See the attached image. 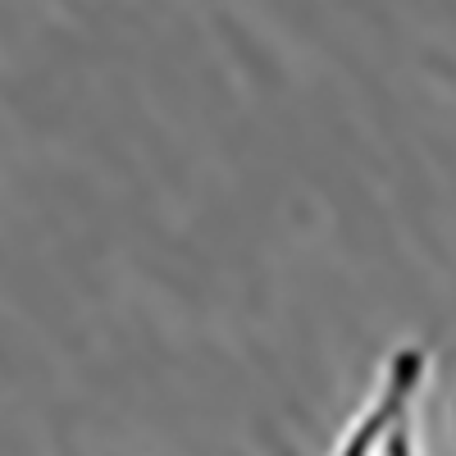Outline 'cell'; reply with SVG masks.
Returning <instances> with one entry per match:
<instances>
[{"label": "cell", "instance_id": "6da1fadb", "mask_svg": "<svg viewBox=\"0 0 456 456\" xmlns=\"http://www.w3.org/2000/svg\"><path fill=\"white\" fill-rule=\"evenodd\" d=\"M429 379L425 347H397L388 365L379 370V384L365 397L361 415L342 429L333 456H420L415 434V402Z\"/></svg>", "mask_w": 456, "mask_h": 456}]
</instances>
